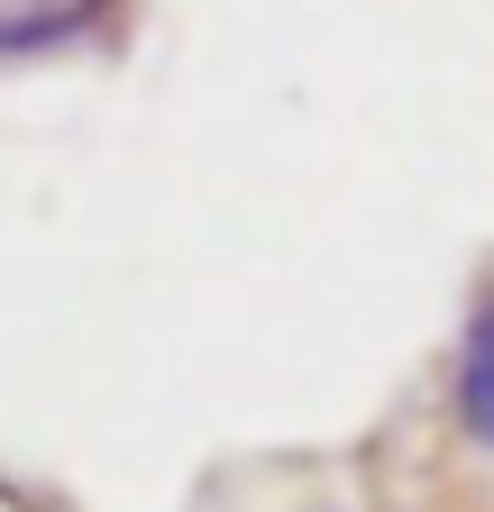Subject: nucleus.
Here are the masks:
<instances>
[{
	"label": "nucleus",
	"instance_id": "f257e3e1",
	"mask_svg": "<svg viewBox=\"0 0 494 512\" xmlns=\"http://www.w3.org/2000/svg\"><path fill=\"white\" fill-rule=\"evenodd\" d=\"M449 412L476 448H494V293L467 311V339H458V375H449Z\"/></svg>",
	"mask_w": 494,
	"mask_h": 512
},
{
	"label": "nucleus",
	"instance_id": "f03ea898",
	"mask_svg": "<svg viewBox=\"0 0 494 512\" xmlns=\"http://www.w3.org/2000/svg\"><path fill=\"white\" fill-rule=\"evenodd\" d=\"M110 19V0H0V55H55Z\"/></svg>",
	"mask_w": 494,
	"mask_h": 512
}]
</instances>
